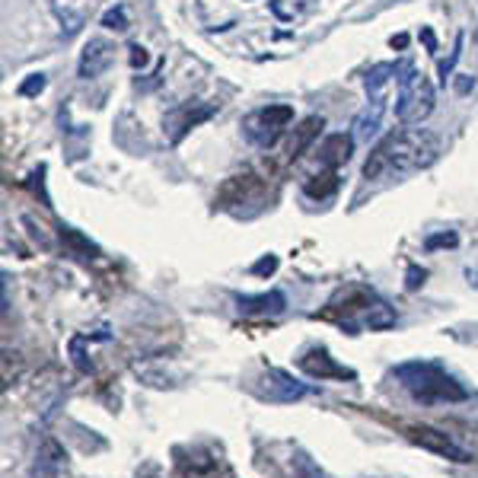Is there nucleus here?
<instances>
[{"mask_svg":"<svg viewBox=\"0 0 478 478\" xmlns=\"http://www.w3.org/2000/svg\"><path fill=\"white\" fill-rule=\"evenodd\" d=\"M405 434H409L411 444L421 446V450H427V453H437V456L453 459V463H472V453L463 450V446H459L450 434H444V430L424 427V424H421V427H409Z\"/></svg>","mask_w":478,"mask_h":478,"instance_id":"nucleus-5","label":"nucleus"},{"mask_svg":"<svg viewBox=\"0 0 478 478\" xmlns=\"http://www.w3.org/2000/svg\"><path fill=\"white\" fill-rule=\"evenodd\" d=\"M297 364L303 373L316 376V380H357V373H354L351 367H341L326 347H310V351H303V357H300Z\"/></svg>","mask_w":478,"mask_h":478,"instance_id":"nucleus-7","label":"nucleus"},{"mask_svg":"<svg viewBox=\"0 0 478 478\" xmlns=\"http://www.w3.org/2000/svg\"><path fill=\"white\" fill-rule=\"evenodd\" d=\"M424 277H427V271L418 268V265H409V281H405V287H409V291H418V287L424 284Z\"/></svg>","mask_w":478,"mask_h":478,"instance_id":"nucleus-24","label":"nucleus"},{"mask_svg":"<svg viewBox=\"0 0 478 478\" xmlns=\"http://www.w3.org/2000/svg\"><path fill=\"white\" fill-rule=\"evenodd\" d=\"M453 90L459 93V96H465L469 90H475V77H469V74H459L456 80H453Z\"/></svg>","mask_w":478,"mask_h":478,"instance_id":"nucleus-25","label":"nucleus"},{"mask_svg":"<svg viewBox=\"0 0 478 478\" xmlns=\"http://www.w3.org/2000/svg\"><path fill=\"white\" fill-rule=\"evenodd\" d=\"M389 45H392V48H395V51H402V48H405V45H409V35H405V32L392 35V42H389Z\"/></svg>","mask_w":478,"mask_h":478,"instance_id":"nucleus-28","label":"nucleus"},{"mask_svg":"<svg viewBox=\"0 0 478 478\" xmlns=\"http://www.w3.org/2000/svg\"><path fill=\"white\" fill-rule=\"evenodd\" d=\"M64 465H67L64 446L55 437L42 440V446L35 453V478H64Z\"/></svg>","mask_w":478,"mask_h":478,"instance_id":"nucleus-10","label":"nucleus"},{"mask_svg":"<svg viewBox=\"0 0 478 478\" xmlns=\"http://www.w3.org/2000/svg\"><path fill=\"white\" fill-rule=\"evenodd\" d=\"M45 74H29V80H22L20 84V96H35V93H42L45 90Z\"/></svg>","mask_w":478,"mask_h":478,"instance_id":"nucleus-23","label":"nucleus"},{"mask_svg":"<svg viewBox=\"0 0 478 478\" xmlns=\"http://www.w3.org/2000/svg\"><path fill=\"white\" fill-rule=\"evenodd\" d=\"M303 192L310 194V198H332L335 192H338V173L335 169H328V166H322L316 175H310V179L303 182Z\"/></svg>","mask_w":478,"mask_h":478,"instance_id":"nucleus-16","label":"nucleus"},{"mask_svg":"<svg viewBox=\"0 0 478 478\" xmlns=\"http://www.w3.org/2000/svg\"><path fill=\"white\" fill-rule=\"evenodd\" d=\"M293 121V109L291 105H265V109L252 112L249 118L243 121V131L246 138L252 140V144L258 147H271L281 134H284V128Z\"/></svg>","mask_w":478,"mask_h":478,"instance_id":"nucleus-4","label":"nucleus"},{"mask_svg":"<svg viewBox=\"0 0 478 478\" xmlns=\"http://www.w3.org/2000/svg\"><path fill=\"white\" fill-rule=\"evenodd\" d=\"M459 55H463V35H456V45H453L450 58H446V61H440V84H444V86H446V80H453V67H456Z\"/></svg>","mask_w":478,"mask_h":478,"instance_id":"nucleus-20","label":"nucleus"},{"mask_svg":"<svg viewBox=\"0 0 478 478\" xmlns=\"http://www.w3.org/2000/svg\"><path fill=\"white\" fill-rule=\"evenodd\" d=\"M277 265H281V262H277V255H271V252H268V255H262L255 265H252V274H255V277H271L277 271Z\"/></svg>","mask_w":478,"mask_h":478,"instance_id":"nucleus-22","label":"nucleus"},{"mask_svg":"<svg viewBox=\"0 0 478 478\" xmlns=\"http://www.w3.org/2000/svg\"><path fill=\"white\" fill-rule=\"evenodd\" d=\"M459 246V236L453 233H437V236H427V243H424V249L427 252H434V249H456Z\"/></svg>","mask_w":478,"mask_h":478,"instance_id":"nucleus-21","label":"nucleus"},{"mask_svg":"<svg viewBox=\"0 0 478 478\" xmlns=\"http://www.w3.org/2000/svg\"><path fill=\"white\" fill-rule=\"evenodd\" d=\"M147 61H150V55H147L144 45H131V67H147Z\"/></svg>","mask_w":478,"mask_h":478,"instance_id":"nucleus-26","label":"nucleus"},{"mask_svg":"<svg viewBox=\"0 0 478 478\" xmlns=\"http://www.w3.org/2000/svg\"><path fill=\"white\" fill-rule=\"evenodd\" d=\"M102 26L112 29V32H125V29L131 26V22H128V16H125V7L105 10V13H102Z\"/></svg>","mask_w":478,"mask_h":478,"instance_id":"nucleus-19","label":"nucleus"},{"mask_svg":"<svg viewBox=\"0 0 478 478\" xmlns=\"http://www.w3.org/2000/svg\"><path fill=\"white\" fill-rule=\"evenodd\" d=\"M383 112H386V99L373 96L361 112H357V118H354V138L357 140L373 138V134L380 131V125H383Z\"/></svg>","mask_w":478,"mask_h":478,"instance_id":"nucleus-13","label":"nucleus"},{"mask_svg":"<svg viewBox=\"0 0 478 478\" xmlns=\"http://www.w3.org/2000/svg\"><path fill=\"white\" fill-rule=\"evenodd\" d=\"M258 179L252 173H243V175H233V179H227V185L220 188V201H223V208L227 204H243L246 198H252V194L258 192Z\"/></svg>","mask_w":478,"mask_h":478,"instance_id":"nucleus-15","label":"nucleus"},{"mask_svg":"<svg viewBox=\"0 0 478 478\" xmlns=\"http://www.w3.org/2000/svg\"><path fill=\"white\" fill-rule=\"evenodd\" d=\"M58 233H61V239H64V243H67L70 249H74L80 258H86V262L99 255V249H96V246H93L90 239H86V236H84V233H77L74 227H61V230H58Z\"/></svg>","mask_w":478,"mask_h":478,"instance_id":"nucleus-18","label":"nucleus"},{"mask_svg":"<svg viewBox=\"0 0 478 478\" xmlns=\"http://www.w3.org/2000/svg\"><path fill=\"white\" fill-rule=\"evenodd\" d=\"M421 42L427 45V51H430V55H434V51H437V39H434V29H430V26H421Z\"/></svg>","mask_w":478,"mask_h":478,"instance_id":"nucleus-27","label":"nucleus"},{"mask_svg":"<svg viewBox=\"0 0 478 478\" xmlns=\"http://www.w3.org/2000/svg\"><path fill=\"white\" fill-rule=\"evenodd\" d=\"M440 157V138L421 128L411 131H392L370 150L364 163V179H383V175H405L427 169Z\"/></svg>","mask_w":478,"mask_h":478,"instance_id":"nucleus-1","label":"nucleus"},{"mask_svg":"<svg viewBox=\"0 0 478 478\" xmlns=\"http://www.w3.org/2000/svg\"><path fill=\"white\" fill-rule=\"evenodd\" d=\"M409 70H415L409 61H386V64H376V67H370L367 70V77H364V86H367V93L370 96H376V93L383 90V86L389 84V80H402Z\"/></svg>","mask_w":478,"mask_h":478,"instance_id":"nucleus-14","label":"nucleus"},{"mask_svg":"<svg viewBox=\"0 0 478 478\" xmlns=\"http://www.w3.org/2000/svg\"><path fill=\"white\" fill-rule=\"evenodd\" d=\"M395 376L402 380V386L411 392V399L421 405H434V402H463L465 389L446 373L440 364L430 361H411L395 367Z\"/></svg>","mask_w":478,"mask_h":478,"instance_id":"nucleus-2","label":"nucleus"},{"mask_svg":"<svg viewBox=\"0 0 478 478\" xmlns=\"http://www.w3.org/2000/svg\"><path fill=\"white\" fill-rule=\"evenodd\" d=\"M475 42H478V32H475Z\"/></svg>","mask_w":478,"mask_h":478,"instance_id":"nucleus-30","label":"nucleus"},{"mask_svg":"<svg viewBox=\"0 0 478 478\" xmlns=\"http://www.w3.org/2000/svg\"><path fill=\"white\" fill-rule=\"evenodd\" d=\"M322 128H326V118H322V115H306L303 121L293 128L291 140H287V159H300V157H303L306 147H310L312 140L322 134Z\"/></svg>","mask_w":478,"mask_h":478,"instance_id":"nucleus-11","label":"nucleus"},{"mask_svg":"<svg viewBox=\"0 0 478 478\" xmlns=\"http://www.w3.org/2000/svg\"><path fill=\"white\" fill-rule=\"evenodd\" d=\"M354 140L357 138H351V134H328V138L322 140V147H319V163L328 169L345 166L354 153Z\"/></svg>","mask_w":478,"mask_h":478,"instance_id":"nucleus-12","label":"nucleus"},{"mask_svg":"<svg viewBox=\"0 0 478 478\" xmlns=\"http://www.w3.org/2000/svg\"><path fill=\"white\" fill-rule=\"evenodd\" d=\"M434 84L424 74L409 70L399 80V99H395V118L402 125H421L424 118L434 112Z\"/></svg>","mask_w":478,"mask_h":478,"instance_id":"nucleus-3","label":"nucleus"},{"mask_svg":"<svg viewBox=\"0 0 478 478\" xmlns=\"http://www.w3.org/2000/svg\"><path fill=\"white\" fill-rule=\"evenodd\" d=\"M236 306H239V312H246V316H281V312L287 310V297L281 291L255 293V297L239 293V297H236Z\"/></svg>","mask_w":478,"mask_h":478,"instance_id":"nucleus-9","label":"nucleus"},{"mask_svg":"<svg viewBox=\"0 0 478 478\" xmlns=\"http://www.w3.org/2000/svg\"><path fill=\"white\" fill-rule=\"evenodd\" d=\"M465 281H469L472 287H478V268H469V271H465Z\"/></svg>","mask_w":478,"mask_h":478,"instance_id":"nucleus-29","label":"nucleus"},{"mask_svg":"<svg viewBox=\"0 0 478 478\" xmlns=\"http://www.w3.org/2000/svg\"><path fill=\"white\" fill-rule=\"evenodd\" d=\"M306 392H310V389H306L303 383H297L291 373L274 370V367L265 370L262 380H258V395H262V399H268V402H277V405L300 402Z\"/></svg>","mask_w":478,"mask_h":478,"instance_id":"nucleus-6","label":"nucleus"},{"mask_svg":"<svg viewBox=\"0 0 478 478\" xmlns=\"http://www.w3.org/2000/svg\"><path fill=\"white\" fill-rule=\"evenodd\" d=\"M115 61V45L109 39H90L80 51V77L84 80H93V77L105 74Z\"/></svg>","mask_w":478,"mask_h":478,"instance_id":"nucleus-8","label":"nucleus"},{"mask_svg":"<svg viewBox=\"0 0 478 478\" xmlns=\"http://www.w3.org/2000/svg\"><path fill=\"white\" fill-rule=\"evenodd\" d=\"M364 322L370 326V332H383V328H392V326H395V312L389 310L383 300H373V303L367 306V316H364Z\"/></svg>","mask_w":478,"mask_h":478,"instance_id":"nucleus-17","label":"nucleus"}]
</instances>
